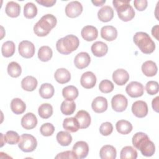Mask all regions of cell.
I'll use <instances>...</instances> for the list:
<instances>
[{"label":"cell","mask_w":159,"mask_h":159,"mask_svg":"<svg viewBox=\"0 0 159 159\" xmlns=\"http://www.w3.org/2000/svg\"><path fill=\"white\" fill-rule=\"evenodd\" d=\"M132 144L135 148L139 150L142 155L149 157H152L155 152V146L151 141L148 136L143 132H137L132 139Z\"/></svg>","instance_id":"6da1fadb"},{"label":"cell","mask_w":159,"mask_h":159,"mask_svg":"<svg viewBox=\"0 0 159 159\" xmlns=\"http://www.w3.org/2000/svg\"><path fill=\"white\" fill-rule=\"evenodd\" d=\"M57 23V18L53 15L50 14H45L34 25V32L39 37H45L56 26Z\"/></svg>","instance_id":"7a4b0ae2"},{"label":"cell","mask_w":159,"mask_h":159,"mask_svg":"<svg viewBox=\"0 0 159 159\" xmlns=\"http://www.w3.org/2000/svg\"><path fill=\"white\" fill-rule=\"evenodd\" d=\"M80 45L78 38L74 35H68L58 40L56 43L57 51L63 55H68L76 50Z\"/></svg>","instance_id":"3957f363"},{"label":"cell","mask_w":159,"mask_h":159,"mask_svg":"<svg viewBox=\"0 0 159 159\" xmlns=\"http://www.w3.org/2000/svg\"><path fill=\"white\" fill-rule=\"evenodd\" d=\"M133 40L140 51L145 54H150L155 49V42L152 40L149 35L145 32H136L134 35Z\"/></svg>","instance_id":"277c9868"},{"label":"cell","mask_w":159,"mask_h":159,"mask_svg":"<svg viewBox=\"0 0 159 159\" xmlns=\"http://www.w3.org/2000/svg\"><path fill=\"white\" fill-rule=\"evenodd\" d=\"M130 1H112L113 6L117 12L119 18L124 22L131 20L135 16V11L130 5Z\"/></svg>","instance_id":"5b68a950"},{"label":"cell","mask_w":159,"mask_h":159,"mask_svg":"<svg viewBox=\"0 0 159 159\" xmlns=\"http://www.w3.org/2000/svg\"><path fill=\"white\" fill-rule=\"evenodd\" d=\"M37 142L31 134H24L20 137L18 147L24 152H32L36 148Z\"/></svg>","instance_id":"8992f818"},{"label":"cell","mask_w":159,"mask_h":159,"mask_svg":"<svg viewBox=\"0 0 159 159\" xmlns=\"http://www.w3.org/2000/svg\"><path fill=\"white\" fill-rule=\"evenodd\" d=\"M19 53L25 58H32L35 52V45L29 40H23L19 44Z\"/></svg>","instance_id":"52a82bcc"},{"label":"cell","mask_w":159,"mask_h":159,"mask_svg":"<svg viewBox=\"0 0 159 159\" xmlns=\"http://www.w3.org/2000/svg\"><path fill=\"white\" fill-rule=\"evenodd\" d=\"M128 101L122 94H116L111 99V106L114 111L120 112L125 111L127 107Z\"/></svg>","instance_id":"ba28073f"},{"label":"cell","mask_w":159,"mask_h":159,"mask_svg":"<svg viewBox=\"0 0 159 159\" xmlns=\"http://www.w3.org/2000/svg\"><path fill=\"white\" fill-rule=\"evenodd\" d=\"M125 91L131 98H139L143 94L144 88L138 81H132L125 88Z\"/></svg>","instance_id":"9c48e42d"},{"label":"cell","mask_w":159,"mask_h":159,"mask_svg":"<svg viewBox=\"0 0 159 159\" xmlns=\"http://www.w3.org/2000/svg\"><path fill=\"white\" fill-rule=\"evenodd\" d=\"M83 12V6L78 1L69 2L65 7L66 15L70 18L78 17Z\"/></svg>","instance_id":"30bf717a"},{"label":"cell","mask_w":159,"mask_h":159,"mask_svg":"<svg viewBox=\"0 0 159 159\" xmlns=\"http://www.w3.org/2000/svg\"><path fill=\"white\" fill-rule=\"evenodd\" d=\"M148 106L143 101H137L132 106V112L135 116L139 118H143L148 114Z\"/></svg>","instance_id":"8fae6325"},{"label":"cell","mask_w":159,"mask_h":159,"mask_svg":"<svg viewBox=\"0 0 159 159\" xmlns=\"http://www.w3.org/2000/svg\"><path fill=\"white\" fill-rule=\"evenodd\" d=\"M72 151L75 154L77 158H84L88 154L89 146L84 141H78L74 144Z\"/></svg>","instance_id":"7c38bea8"},{"label":"cell","mask_w":159,"mask_h":159,"mask_svg":"<svg viewBox=\"0 0 159 159\" xmlns=\"http://www.w3.org/2000/svg\"><path fill=\"white\" fill-rule=\"evenodd\" d=\"M91 62V57L87 52H80L78 53L74 59L75 66L78 69L86 68Z\"/></svg>","instance_id":"4fadbf2b"},{"label":"cell","mask_w":159,"mask_h":159,"mask_svg":"<svg viewBox=\"0 0 159 159\" xmlns=\"http://www.w3.org/2000/svg\"><path fill=\"white\" fill-rule=\"evenodd\" d=\"M112 80L116 84L123 86L129 81V74L124 69H117L113 72Z\"/></svg>","instance_id":"5bb4252c"},{"label":"cell","mask_w":159,"mask_h":159,"mask_svg":"<svg viewBox=\"0 0 159 159\" xmlns=\"http://www.w3.org/2000/svg\"><path fill=\"white\" fill-rule=\"evenodd\" d=\"M80 83L86 89L93 88L96 83V77L93 72L86 71L81 75Z\"/></svg>","instance_id":"9a60e30c"},{"label":"cell","mask_w":159,"mask_h":159,"mask_svg":"<svg viewBox=\"0 0 159 159\" xmlns=\"http://www.w3.org/2000/svg\"><path fill=\"white\" fill-rule=\"evenodd\" d=\"M37 124V119L35 114L32 112H28L21 119V125L22 127L27 130H30L36 127Z\"/></svg>","instance_id":"2e32d148"},{"label":"cell","mask_w":159,"mask_h":159,"mask_svg":"<svg viewBox=\"0 0 159 159\" xmlns=\"http://www.w3.org/2000/svg\"><path fill=\"white\" fill-rule=\"evenodd\" d=\"M101 36L107 41H113L117 37V30L112 25H105L101 29Z\"/></svg>","instance_id":"e0dca14e"},{"label":"cell","mask_w":159,"mask_h":159,"mask_svg":"<svg viewBox=\"0 0 159 159\" xmlns=\"http://www.w3.org/2000/svg\"><path fill=\"white\" fill-rule=\"evenodd\" d=\"M93 110L96 113H102L107 109V101L102 96H98L91 104Z\"/></svg>","instance_id":"ac0fdd59"},{"label":"cell","mask_w":159,"mask_h":159,"mask_svg":"<svg viewBox=\"0 0 159 159\" xmlns=\"http://www.w3.org/2000/svg\"><path fill=\"white\" fill-rule=\"evenodd\" d=\"M81 35L83 39L91 42L97 39L98 31V29L93 25H86L82 29Z\"/></svg>","instance_id":"d6986e66"},{"label":"cell","mask_w":159,"mask_h":159,"mask_svg":"<svg viewBox=\"0 0 159 159\" xmlns=\"http://www.w3.org/2000/svg\"><path fill=\"white\" fill-rule=\"evenodd\" d=\"M75 117L78 120L80 129H86L91 124V116L86 111H79L76 113Z\"/></svg>","instance_id":"ffe728a7"},{"label":"cell","mask_w":159,"mask_h":159,"mask_svg":"<svg viewBox=\"0 0 159 159\" xmlns=\"http://www.w3.org/2000/svg\"><path fill=\"white\" fill-rule=\"evenodd\" d=\"M98 17L101 22H109L114 17V10L109 6H104L98 11Z\"/></svg>","instance_id":"44dd1931"},{"label":"cell","mask_w":159,"mask_h":159,"mask_svg":"<svg viewBox=\"0 0 159 159\" xmlns=\"http://www.w3.org/2000/svg\"><path fill=\"white\" fill-rule=\"evenodd\" d=\"M108 47L106 43L101 41L95 42L91 46V52L97 57H102L106 55Z\"/></svg>","instance_id":"7402d4cb"},{"label":"cell","mask_w":159,"mask_h":159,"mask_svg":"<svg viewBox=\"0 0 159 159\" xmlns=\"http://www.w3.org/2000/svg\"><path fill=\"white\" fill-rule=\"evenodd\" d=\"M142 71L146 76L152 77L157 74L158 68L154 61L152 60H148L142 64Z\"/></svg>","instance_id":"603a6c76"},{"label":"cell","mask_w":159,"mask_h":159,"mask_svg":"<svg viewBox=\"0 0 159 159\" xmlns=\"http://www.w3.org/2000/svg\"><path fill=\"white\" fill-rule=\"evenodd\" d=\"M55 80L60 84H65L70 81L71 75L70 71L63 68H58L55 72Z\"/></svg>","instance_id":"cb8c5ba5"},{"label":"cell","mask_w":159,"mask_h":159,"mask_svg":"<svg viewBox=\"0 0 159 159\" xmlns=\"http://www.w3.org/2000/svg\"><path fill=\"white\" fill-rule=\"evenodd\" d=\"M116 155V148L110 145H104L99 152V156L101 159H115Z\"/></svg>","instance_id":"d4e9b609"},{"label":"cell","mask_w":159,"mask_h":159,"mask_svg":"<svg viewBox=\"0 0 159 159\" xmlns=\"http://www.w3.org/2000/svg\"><path fill=\"white\" fill-rule=\"evenodd\" d=\"M6 14L11 17L14 18L19 16L20 12V6L14 1H9L7 3L5 8Z\"/></svg>","instance_id":"484cf974"},{"label":"cell","mask_w":159,"mask_h":159,"mask_svg":"<svg viewBox=\"0 0 159 159\" xmlns=\"http://www.w3.org/2000/svg\"><path fill=\"white\" fill-rule=\"evenodd\" d=\"M63 127L70 132H76L80 129L79 123L75 117L65 118L63 122Z\"/></svg>","instance_id":"4316f807"},{"label":"cell","mask_w":159,"mask_h":159,"mask_svg":"<svg viewBox=\"0 0 159 159\" xmlns=\"http://www.w3.org/2000/svg\"><path fill=\"white\" fill-rule=\"evenodd\" d=\"M37 80L32 76H27L22 79L21 81V87L27 91H32L37 86Z\"/></svg>","instance_id":"83f0119b"},{"label":"cell","mask_w":159,"mask_h":159,"mask_svg":"<svg viewBox=\"0 0 159 159\" xmlns=\"http://www.w3.org/2000/svg\"><path fill=\"white\" fill-rule=\"evenodd\" d=\"M26 109L25 102L19 98H14L11 102V109L15 114H23Z\"/></svg>","instance_id":"f1b7e54d"},{"label":"cell","mask_w":159,"mask_h":159,"mask_svg":"<svg viewBox=\"0 0 159 159\" xmlns=\"http://www.w3.org/2000/svg\"><path fill=\"white\" fill-rule=\"evenodd\" d=\"M78 89L72 85L67 86L65 87L62 90V95L63 98L69 101H73L76 99L78 96Z\"/></svg>","instance_id":"f546056e"},{"label":"cell","mask_w":159,"mask_h":159,"mask_svg":"<svg viewBox=\"0 0 159 159\" xmlns=\"http://www.w3.org/2000/svg\"><path fill=\"white\" fill-rule=\"evenodd\" d=\"M116 127L117 131L123 135H126L131 132L132 130V124L125 120H120L117 122L116 124Z\"/></svg>","instance_id":"4dcf8cb0"},{"label":"cell","mask_w":159,"mask_h":159,"mask_svg":"<svg viewBox=\"0 0 159 159\" xmlns=\"http://www.w3.org/2000/svg\"><path fill=\"white\" fill-rule=\"evenodd\" d=\"M39 94L43 99L51 98L55 92L53 86L50 83H43L39 89Z\"/></svg>","instance_id":"1f68e13d"},{"label":"cell","mask_w":159,"mask_h":159,"mask_svg":"<svg viewBox=\"0 0 159 159\" xmlns=\"http://www.w3.org/2000/svg\"><path fill=\"white\" fill-rule=\"evenodd\" d=\"M76 109V104L73 101L65 99L63 101L60 106V110L62 114L66 116L71 115Z\"/></svg>","instance_id":"d6a6232c"},{"label":"cell","mask_w":159,"mask_h":159,"mask_svg":"<svg viewBox=\"0 0 159 159\" xmlns=\"http://www.w3.org/2000/svg\"><path fill=\"white\" fill-rule=\"evenodd\" d=\"M53 55V52L52 48L47 45L42 46L38 52V58L42 61H49Z\"/></svg>","instance_id":"836d02e7"},{"label":"cell","mask_w":159,"mask_h":159,"mask_svg":"<svg viewBox=\"0 0 159 159\" xmlns=\"http://www.w3.org/2000/svg\"><path fill=\"white\" fill-rule=\"evenodd\" d=\"M120 159H136L137 152L131 146H125L120 151Z\"/></svg>","instance_id":"e575fe53"},{"label":"cell","mask_w":159,"mask_h":159,"mask_svg":"<svg viewBox=\"0 0 159 159\" xmlns=\"http://www.w3.org/2000/svg\"><path fill=\"white\" fill-rule=\"evenodd\" d=\"M16 50V46L14 43L12 41H7L4 42L1 47L2 55L6 58L12 57Z\"/></svg>","instance_id":"d590c367"},{"label":"cell","mask_w":159,"mask_h":159,"mask_svg":"<svg viewBox=\"0 0 159 159\" xmlns=\"http://www.w3.org/2000/svg\"><path fill=\"white\" fill-rule=\"evenodd\" d=\"M57 140L58 143L61 146H68L72 142L71 134L66 131H60L57 134Z\"/></svg>","instance_id":"8d00e7d4"},{"label":"cell","mask_w":159,"mask_h":159,"mask_svg":"<svg viewBox=\"0 0 159 159\" xmlns=\"http://www.w3.org/2000/svg\"><path fill=\"white\" fill-rule=\"evenodd\" d=\"M38 113L41 118L45 119H48L53 114V107L50 104H42L38 109Z\"/></svg>","instance_id":"74e56055"},{"label":"cell","mask_w":159,"mask_h":159,"mask_svg":"<svg viewBox=\"0 0 159 159\" xmlns=\"http://www.w3.org/2000/svg\"><path fill=\"white\" fill-rule=\"evenodd\" d=\"M37 14V7L32 2H27L24 7V15L27 19H33Z\"/></svg>","instance_id":"f35d334b"},{"label":"cell","mask_w":159,"mask_h":159,"mask_svg":"<svg viewBox=\"0 0 159 159\" xmlns=\"http://www.w3.org/2000/svg\"><path fill=\"white\" fill-rule=\"evenodd\" d=\"M7 73L12 78L19 77L22 73L20 65L16 61L11 62L7 66Z\"/></svg>","instance_id":"ab89813d"},{"label":"cell","mask_w":159,"mask_h":159,"mask_svg":"<svg viewBox=\"0 0 159 159\" xmlns=\"http://www.w3.org/2000/svg\"><path fill=\"white\" fill-rule=\"evenodd\" d=\"M6 142L10 145H15L18 143L20 139L19 134L13 130H9L6 132L4 135Z\"/></svg>","instance_id":"60d3db41"},{"label":"cell","mask_w":159,"mask_h":159,"mask_svg":"<svg viewBox=\"0 0 159 159\" xmlns=\"http://www.w3.org/2000/svg\"><path fill=\"white\" fill-rule=\"evenodd\" d=\"M99 89L103 93H109L113 91L114 84L110 80H104L100 82Z\"/></svg>","instance_id":"b9f144b4"},{"label":"cell","mask_w":159,"mask_h":159,"mask_svg":"<svg viewBox=\"0 0 159 159\" xmlns=\"http://www.w3.org/2000/svg\"><path fill=\"white\" fill-rule=\"evenodd\" d=\"M55 131V127L51 123H45L42 124L40 128V134L43 136L48 137L52 135Z\"/></svg>","instance_id":"7bdbcfd3"},{"label":"cell","mask_w":159,"mask_h":159,"mask_svg":"<svg viewBox=\"0 0 159 159\" xmlns=\"http://www.w3.org/2000/svg\"><path fill=\"white\" fill-rule=\"evenodd\" d=\"M147 93L150 95H155L158 92V83L155 81H149L145 86Z\"/></svg>","instance_id":"ee69618b"},{"label":"cell","mask_w":159,"mask_h":159,"mask_svg":"<svg viewBox=\"0 0 159 159\" xmlns=\"http://www.w3.org/2000/svg\"><path fill=\"white\" fill-rule=\"evenodd\" d=\"M113 131L112 124L109 122L102 123L99 127V132L104 136H107L111 134Z\"/></svg>","instance_id":"f6af8a7d"},{"label":"cell","mask_w":159,"mask_h":159,"mask_svg":"<svg viewBox=\"0 0 159 159\" xmlns=\"http://www.w3.org/2000/svg\"><path fill=\"white\" fill-rule=\"evenodd\" d=\"M55 158H73V159H77L76 156L73 152V151L67 150L63 152L58 153L56 157Z\"/></svg>","instance_id":"bcb514c9"},{"label":"cell","mask_w":159,"mask_h":159,"mask_svg":"<svg viewBox=\"0 0 159 159\" xmlns=\"http://www.w3.org/2000/svg\"><path fill=\"white\" fill-rule=\"evenodd\" d=\"M134 4L137 10L143 11L147 8L148 2L147 0H135L134 1Z\"/></svg>","instance_id":"7dc6e473"},{"label":"cell","mask_w":159,"mask_h":159,"mask_svg":"<svg viewBox=\"0 0 159 159\" xmlns=\"http://www.w3.org/2000/svg\"><path fill=\"white\" fill-rule=\"evenodd\" d=\"M36 2L43 6L52 7L56 3V0H37Z\"/></svg>","instance_id":"c3c4849f"},{"label":"cell","mask_w":159,"mask_h":159,"mask_svg":"<svg viewBox=\"0 0 159 159\" xmlns=\"http://www.w3.org/2000/svg\"><path fill=\"white\" fill-rule=\"evenodd\" d=\"M158 101H159V97L157 96L155 98H154L152 100V108L157 112H158L159 111H158Z\"/></svg>","instance_id":"681fc988"},{"label":"cell","mask_w":159,"mask_h":159,"mask_svg":"<svg viewBox=\"0 0 159 159\" xmlns=\"http://www.w3.org/2000/svg\"><path fill=\"white\" fill-rule=\"evenodd\" d=\"M152 34L153 35V36L154 37H155L157 39V40H158V25H156L155 26L153 27L152 29Z\"/></svg>","instance_id":"f907efd6"},{"label":"cell","mask_w":159,"mask_h":159,"mask_svg":"<svg viewBox=\"0 0 159 159\" xmlns=\"http://www.w3.org/2000/svg\"><path fill=\"white\" fill-rule=\"evenodd\" d=\"M91 2L96 6H101L106 2V0H94L91 1Z\"/></svg>","instance_id":"816d5d0a"},{"label":"cell","mask_w":159,"mask_h":159,"mask_svg":"<svg viewBox=\"0 0 159 159\" xmlns=\"http://www.w3.org/2000/svg\"><path fill=\"white\" fill-rule=\"evenodd\" d=\"M3 137H4V135H3V134H1V147H2L3 145H4V143L3 142V140H5V139H3ZM5 142H6V140H5Z\"/></svg>","instance_id":"f5cc1de1"}]
</instances>
